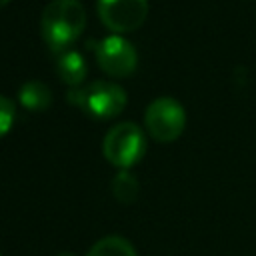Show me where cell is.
I'll return each mask as SVG.
<instances>
[{"instance_id": "13", "label": "cell", "mask_w": 256, "mask_h": 256, "mask_svg": "<svg viewBox=\"0 0 256 256\" xmlns=\"http://www.w3.org/2000/svg\"><path fill=\"white\" fill-rule=\"evenodd\" d=\"M8 2H10V0H0V8H2V6H6Z\"/></svg>"}, {"instance_id": "8", "label": "cell", "mask_w": 256, "mask_h": 256, "mask_svg": "<svg viewBox=\"0 0 256 256\" xmlns=\"http://www.w3.org/2000/svg\"><path fill=\"white\" fill-rule=\"evenodd\" d=\"M18 100L26 110L40 112L52 104V92L48 90V86L44 82L30 80V82L22 84V88L18 90Z\"/></svg>"}, {"instance_id": "5", "label": "cell", "mask_w": 256, "mask_h": 256, "mask_svg": "<svg viewBox=\"0 0 256 256\" xmlns=\"http://www.w3.org/2000/svg\"><path fill=\"white\" fill-rule=\"evenodd\" d=\"M94 54H96V62H98L100 70L106 72L108 76H114V78L130 76L138 64L136 48L126 38H122L120 34H112V36L102 38L96 44Z\"/></svg>"}, {"instance_id": "3", "label": "cell", "mask_w": 256, "mask_h": 256, "mask_svg": "<svg viewBox=\"0 0 256 256\" xmlns=\"http://www.w3.org/2000/svg\"><path fill=\"white\" fill-rule=\"evenodd\" d=\"M102 150L112 166L120 170H128L144 156L146 150L144 132L134 122H118L106 132Z\"/></svg>"}, {"instance_id": "7", "label": "cell", "mask_w": 256, "mask_h": 256, "mask_svg": "<svg viewBox=\"0 0 256 256\" xmlns=\"http://www.w3.org/2000/svg\"><path fill=\"white\" fill-rule=\"evenodd\" d=\"M56 70H58V76L62 82L76 88L84 82L88 66H86V60L82 58L80 52L62 50V52H58V58H56Z\"/></svg>"}, {"instance_id": "6", "label": "cell", "mask_w": 256, "mask_h": 256, "mask_svg": "<svg viewBox=\"0 0 256 256\" xmlns=\"http://www.w3.org/2000/svg\"><path fill=\"white\" fill-rule=\"evenodd\" d=\"M96 10L108 30L126 34L144 24L148 16V0H98Z\"/></svg>"}, {"instance_id": "11", "label": "cell", "mask_w": 256, "mask_h": 256, "mask_svg": "<svg viewBox=\"0 0 256 256\" xmlns=\"http://www.w3.org/2000/svg\"><path fill=\"white\" fill-rule=\"evenodd\" d=\"M14 122V104L6 96L0 94V138L12 128Z\"/></svg>"}, {"instance_id": "1", "label": "cell", "mask_w": 256, "mask_h": 256, "mask_svg": "<svg viewBox=\"0 0 256 256\" xmlns=\"http://www.w3.org/2000/svg\"><path fill=\"white\" fill-rule=\"evenodd\" d=\"M84 24L86 10L78 0H52L44 8L40 20L42 36L46 44L56 52L66 50V46L78 40Z\"/></svg>"}, {"instance_id": "12", "label": "cell", "mask_w": 256, "mask_h": 256, "mask_svg": "<svg viewBox=\"0 0 256 256\" xmlns=\"http://www.w3.org/2000/svg\"><path fill=\"white\" fill-rule=\"evenodd\" d=\"M56 256H74L72 252H60V254H56Z\"/></svg>"}, {"instance_id": "2", "label": "cell", "mask_w": 256, "mask_h": 256, "mask_svg": "<svg viewBox=\"0 0 256 256\" xmlns=\"http://www.w3.org/2000/svg\"><path fill=\"white\" fill-rule=\"evenodd\" d=\"M70 104L80 106L86 114L98 120L116 118L126 106V92L122 86L106 80H96L88 86L72 88L68 94Z\"/></svg>"}, {"instance_id": "10", "label": "cell", "mask_w": 256, "mask_h": 256, "mask_svg": "<svg viewBox=\"0 0 256 256\" xmlns=\"http://www.w3.org/2000/svg\"><path fill=\"white\" fill-rule=\"evenodd\" d=\"M112 194L124 204L134 202L138 196V180L128 170H120L112 180Z\"/></svg>"}, {"instance_id": "9", "label": "cell", "mask_w": 256, "mask_h": 256, "mask_svg": "<svg viewBox=\"0 0 256 256\" xmlns=\"http://www.w3.org/2000/svg\"><path fill=\"white\" fill-rule=\"evenodd\" d=\"M86 256H136L132 244L120 236H106L98 240Z\"/></svg>"}, {"instance_id": "4", "label": "cell", "mask_w": 256, "mask_h": 256, "mask_svg": "<svg viewBox=\"0 0 256 256\" xmlns=\"http://www.w3.org/2000/svg\"><path fill=\"white\" fill-rule=\"evenodd\" d=\"M144 124L154 140L172 142L182 134L186 126V112L178 100L162 96L148 104L144 112Z\"/></svg>"}]
</instances>
